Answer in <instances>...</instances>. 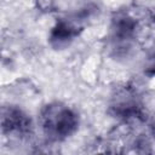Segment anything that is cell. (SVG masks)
<instances>
[{
	"label": "cell",
	"instance_id": "obj_1",
	"mask_svg": "<svg viewBox=\"0 0 155 155\" xmlns=\"http://www.w3.org/2000/svg\"><path fill=\"white\" fill-rule=\"evenodd\" d=\"M41 124L45 133L53 139L68 137L76 128L78 120L70 109L61 104H51L41 114Z\"/></svg>",
	"mask_w": 155,
	"mask_h": 155
}]
</instances>
